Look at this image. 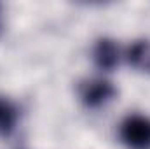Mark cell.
Masks as SVG:
<instances>
[{
  "mask_svg": "<svg viewBox=\"0 0 150 149\" xmlns=\"http://www.w3.org/2000/svg\"><path fill=\"white\" fill-rule=\"evenodd\" d=\"M120 139L129 149H150V117L134 114L122 121Z\"/></svg>",
  "mask_w": 150,
  "mask_h": 149,
  "instance_id": "obj_1",
  "label": "cell"
},
{
  "mask_svg": "<svg viewBox=\"0 0 150 149\" xmlns=\"http://www.w3.org/2000/svg\"><path fill=\"white\" fill-rule=\"evenodd\" d=\"M94 63L101 70H113L119 63V47L110 39H101L98 40L94 47Z\"/></svg>",
  "mask_w": 150,
  "mask_h": 149,
  "instance_id": "obj_3",
  "label": "cell"
},
{
  "mask_svg": "<svg viewBox=\"0 0 150 149\" xmlns=\"http://www.w3.org/2000/svg\"><path fill=\"white\" fill-rule=\"evenodd\" d=\"M126 56L134 69L150 72V40H136L134 44H131Z\"/></svg>",
  "mask_w": 150,
  "mask_h": 149,
  "instance_id": "obj_4",
  "label": "cell"
},
{
  "mask_svg": "<svg viewBox=\"0 0 150 149\" xmlns=\"http://www.w3.org/2000/svg\"><path fill=\"white\" fill-rule=\"evenodd\" d=\"M115 93L117 91H115L113 84L105 81V79L89 81V82L82 84V88H80V98H82L84 105L91 107V109L105 105L107 102H110L115 97Z\"/></svg>",
  "mask_w": 150,
  "mask_h": 149,
  "instance_id": "obj_2",
  "label": "cell"
},
{
  "mask_svg": "<svg viewBox=\"0 0 150 149\" xmlns=\"http://www.w3.org/2000/svg\"><path fill=\"white\" fill-rule=\"evenodd\" d=\"M18 121V109L7 100L0 97V137H7L12 133Z\"/></svg>",
  "mask_w": 150,
  "mask_h": 149,
  "instance_id": "obj_5",
  "label": "cell"
}]
</instances>
